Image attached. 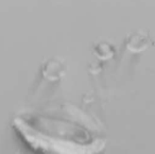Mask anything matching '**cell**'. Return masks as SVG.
I'll list each match as a JSON object with an SVG mask.
<instances>
[{
	"instance_id": "6da1fadb",
	"label": "cell",
	"mask_w": 155,
	"mask_h": 154,
	"mask_svg": "<svg viewBox=\"0 0 155 154\" xmlns=\"http://www.w3.org/2000/svg\"><path fill=\"white\" fill-rule=\"evenodd\" d=\"M12 126L38 154H98L106 146L103 131L79 115L24 114L15 116Z\"/></svg>"
}]
</instances>
